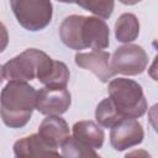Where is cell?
I'll return each instance as SVG.
<instances>
[{"mask_svg":"<svg viewBox=\"0 0 158 158\" xmlns=\"http://www.w3.org/2000/svg\"><path fill=\"white\" fill-rule=\"evenodd\" d=\"M62 42L74 51L85 48L105 49L110 44V31L106 22L99 17L70 15L59 26Z\"/></svg>","mask_w":158,"mask_h":158,"instance_id":"obj_1","label":"cell"},{"mask_svg":"<svg viewBox=\"0 0 158 158\" xmlns=\"http://www.w3.org/2000/svg\"><path fill=\"white\" fill-rule=\"evenodd\" d=\"M37 90L27 83L7 81L0 94V116L10 128L23 127L36 109Z\"/></svg>","mask_w":158,"mask_h":158,"instance_id":"obj_2","label":"cell"},{"mask_svg":"<svg viewBox=\"0 0 158 158\" xmlns=\"http://www.w3.org/2000/svg\"><path fill=\"white\" fill-rule=\"evenodd\" d=\"M54 60L44 52L28 48L2 65L4 79L7 81L27 83L37 78L42 81L52 70Z\"/></svg>","mask_w":158,"mask_h":158,"instance_id":"obj_3","label":"cell"},{"mask_svg":"<svg viewBox=\"0 0 158 158\" xmlns=\"http://www.w3.org/2000/svg\"><path fill=\"white\" fill-rule=\"evenodd\" d=\"M107 91L116 111L123 120H136L147 111V100L137 81L128 78H115L110 80Z\"/></svg>","mask_w":158,"mask_h":158,"instance_id":"obj_4","label":"cell"},{"mask_svg":"<svg viewBox=\"0 0 158 158\" xmlns=\"http://www.w3.org/2000/svg\"><path fill=\"white\" fill-rule=\"evenodd\" d=\"M10 6L17 22L32 32L43 30L52 20L53 5L48 0H11Z\"/></svg>","mask_w":158,"mask_h":158,"instance_id":"obj_5","label":"cell"},{"mask_svg":"<svg viewBox=\"0 0 158 158\" xmlns=\"http://www.w3.org/2000/svg\"><path fill=\"white\" fill-rule=\"evenodd\" d=\"M148 64V56L146 51L133 43L123 44L110 56V67L114 74L138 75L144 72Z\"/></svg>","mask_w":158,"mask_h":158,"instance_id":"obj_6","label":"cell"},{"mask_svg":"<svg viewBox=\"0 0 158 158\" xmlns=\"http://www.w3.org/2000/svg\"><path fill=\"white\" fill-rule=\"evenodd\" d=\"M70 102L72 96L68 89L42 88L37 91L36 110L46 116H60L69 109Z\"/></svg>","mask_w":158,"mask_h":158,"instance_id":"obj_7","label":"cell"},{"mask_svg":"<svg viewBox=\"0 0 158 158\" xmlns=\"http://www.w3.org/2000/svg\"><path fill=\"white\" fill-rule=\"evenodd\" d=\"M144 132L142 125L135 118H125L111 128L110 143L112 148L121 152L143 141Z\"/></svg>","mask_w":158,"mask_h":158,"instance_id":"obj_8","label":"cell"},{"mask_svg":"<svg viewBox=\"0 0 158 158\" xmlns=\"http://www.w3.org/2000/svg\"><path fill=\"white\" fill-rule=\"evenodd\" d=\"M74 60L80 68L93 72L102 83L110 81L115 75L110 67V53L106 51L91 49L90 52H78Z\"/></svg>","mask_w":158,"mask_h":158,"instance_id":"obj_9","label":"cell"},{"mask_svg":"<svg viewBox=\"0 0 158 158\" xmlns=\"http://www.w3.org/2000/svg\"><path fill=\"white\" fill-rule=\"evenodd\" d=\"M37 136L51 149H57L69 137V126L59 116H47L38 127Z\"/></svg>","mask_w":158,"mask_h":158,"instance_id":"obj_10","label":"cell"},{"mask_svg":"<svg viewBox=\"0 0 158 158\" xmlns=\"http://www.w3.org/2000/svg\"><path fill=\"white\" fill-rule=\"evenodd\" d=\"M73 137L93 149L101 148L104 144V131L94 121H78L73 125Z\"/></svg>","mask_w":158,"mask_h":158,"instance_id":"obj_11","label":"cell"},{"mask_svg":"<svg viewBox=\"0 0 158 158\" xmlns=\"http://www.w3.org/2000/svg\"><path fill=\"white\" fill-rule=\"evenodd\" d=\"M139 21L131 12L122 14L115 22V37L121 43H131L138 37Z\"/></svg>","mask_w":158,"mask_h":158,"instance_id":"obj_12","label":"cell"},{"mask_svg":"<svg viewBox=\"0 0 158 158\" xmlns=\"http://www.w3.org/2000/svg\"><path fill=\"white\" fill-rule=\"evenodd\" d=\"M47 149L48 147L43 144L37 135L20 138L14 144L15 158H43Z\"/></svg>","mask_w":158,"mask_h":158,"instance_id":"obj_13","label":"cell"},{"mask_svg":"<svg viewBox=\"0 0 158 158\" xmlns=\"http://www.w3.org/2000/svg\"><path fill=\"white\" fill-rule=\"evenodd\" d=\"M95 118L98 125L105 128H112L115 125L123 120L116 111V107L110 98H106L99 102L95 110Z\"/></svg>","mask_w":158,"mask_h":158,"instance_id":"obj_14","label":"cell"},{"mask_svg":"<svg viewBox=\"0 0 158 158\" xmlns=\"http://www.w3.org/2000/svg\"><path fill=\"white\" fill-rule=\"evenodd\" d=\"M59 148L64 158H101L95 152V149L77 141L70 136L60 144Z\"/></svg>","mask_w":158,"mask_h":158,"instance_id":"obj_15","label":"cell"},{"mask_svg":"<svg viewBox=\"0 0 158 158\" xmlns=\"http://www.w3.org/2000/svg\"><path fill=\"white\" fill-rule=\"evenodd\" d=\"M69 78L70 73L68 67L63 62L54 60L52 70L41 83L44 85V88L49 89H67Z\"/></svg>","mask_w":158,"mask_h":158,"instance_id":"obj_16","label":"cell"},{"mask_svg":"<svg viewBox=\"0 0 158 158\" xmlns=\"http://www.w3.org/2000/svg\"><path fill=\"white\" fill-rule=\"evenodd\" d=\"M77 5L81 6L83 9L93 12L99 19H109L114 11L115 2L109 0H86V1H79Z\"/></svg>","mask_w":158,"mask_h":158,"instance_id":"obj_17","label":"cell"},{"mask_svg":"<svg viewBox=\"0 0 158 158\" xmlns=\"http://www.w3.org/2000/svg\"><path fill=\"white\" fill-rule=\"evenodd\" d=\"M7 43H9V33L5 25L0 21V53L6 49Z\"/></svg>","mask_w":158,"mask_h":158,"instance_id":"obj_18","label":"cell"},{"mask_svg":"<svg viewBox=\"0 0 158 158\" xmlns=\"http://www.w3.org/2000/svg\"><path fill=\"white\" fill-rule=\"evenodd\" d=\"M123 158H152V157L144 149H133V151L126 153Z\"/></svg>","mask_w":158,"mask_h":158,"instance_id":"obj_19","label":"cell"},{"mask_svg":"<svg viewBox=\"0 0 158 158\" xmlns=\"http://www.w3.org/2000/svg\"><path fill=\"white\" fill-rule=\"evenodd\" d=\"M43 158H64V157H63L62 154H59V153L57 152V149H51V148H48V149L46 151Z\"/></svg>","mask_w":158,"mask_h":158,"instance_id":"obj_20","label":"cell"},{"mask_svg":"<svg viewBox=\"0 0 158 158\" xmlns=\"http://www.w3.org/2000/svg\"><path fill=\"white\" fill-rule=\"evenodd\" d=\"M4 81V72H2V65H0V84Z\"/></svg>","mask_w":158,"mask_h":158,"instance_id":"obj_21","label":"cell"}]
</instances>
